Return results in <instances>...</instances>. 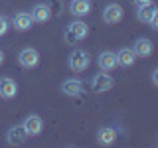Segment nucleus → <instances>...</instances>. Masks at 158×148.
I'll return each instance as SVG.
<instances>
[{
  "instance_id": "nucleus-6",
  "label": "nucleus",
  "mask_w": 158,
  "mask_h": 148,
  "mask_svg": "<svg viewBox=\"0 0 158 148\" xmlns=\"http://www.w3.org/2000/svg\"><path fill=\"white\" fill-rule=\"evenodd\" d=\"M118 128L117 126H101L97 130V142L101 146H111V144H115L117 142V138H118Z\"/></svg>"
},
{
  "instance_id": "nucleus-23",
  "label": "nucleus",
  "mask_w": 158,
  "mask_h": 148,
  "mask_svg": "<svg viewBox=\"0 0 158 148\" xmlns=\"http://www.w3.org/2000/svg\"><path fill=\"white\" fill-rule=\"evenodd\" d=\"M2 63H4V51L0 49V65H2Z\"/></svg>"
},
{
  "instance_id": "nucleus-14",
  "label": "nucleus",
  "mask_w": 158,
  "mask_h": 148,
  "mask_svg": "<svg viewBox=\"0 0 158 148\" xmlns=\"http://www.w3.org/2000/svg\"><path fill=\"white\" fill-rule=\"evenodd\" d=\"M115 53H117V65H121V67H132L135 65L136 56L132 51V47H121Z\"/></svg>"
},
{
  "instance_id": "nucleus-20",
  "label": "nucleus",
  "mask_w": 158,
  "mask_h": 148,
  "mask_svg": "<svg viewBox=\"0 0 158 148\" xmlns=\"http://www.w3.org/2000/svg\"><path fill=\"white\" fill-rule=\"evenodd\" d=\"M148 26H150L152 30H158V14H156V16H152V20L148 22Z\"/></svg>"
},
{
  "instance_id": "nucleus-18",
  "label": "nucleus",
  "mask_w": 158,
  "mask_h": 148,
  "mask_svg": "<svg viewBox=\"0 0 158 148\" xmlns=\"http://www.w3.org/2000/svg\"><path fill=\"white\" fill-rule=\"evenodd\" d=\"M10 30V20L6 16H0V36H4Z\"/></svg>"
},
{
  "instance_id": "nucleus-17",
  "label": "nucleus",
  "mask_w": 158,
  "mask_h": 148,
  "mask_svg": "<svg viewBox=\"0 0 158 148\" xmlns=\"http://www.w3.org/2000/svg\"><path fill=\"white\" fill-rule=\"evenodd\" d=\"M138 10H136V18L140 20V22H144V24H148L152 20V16H156L158 14V10H156V6L154 4H144V6H136Z\"/></svg>"
},
{
  "instance_id": "nucleus-7",
  "label": "nucleus",
  "mask_w": 158,
  "mask_h": 148,
  "mask_svg": "<svg viewBox=\"0 0 158 148\" xmlns=\"http://www.w3.org/2000/svg\"><path fill=\"white\" fill-rule=\"evenodd\" d=\"M22 126L26 128L28 136H40L44 130V118L40 115H28L26 118H24Z\"/></svg>"
},
{
  "instance_id": "nucleus-1",
  "label": "nucleus",
  "mask_w": 158,
  "mask_h": 148,
  "mask_svg": "<svg viewBox=\"0 0 158 148\" xmlns=\"http://www.w3.org/2000/svg\"><path fill=\"white\" fill-rule=\"evenodd\" d=\"M67 65H69L71 71H75V73L85 71V69L91 65V53H89L87 49H81V47L73 49V51L67 56Z\"/></svg>"
},
{
  "instance_id": "nucleus-16",
  "label": "nucleus",
  "mask_w": 158,
  "mask_h": 148,
  "mask_svg": "<svg viewBox=\"0 0 158 148\" xmlns=\"http://www.w3.org/2000/svg\"><path fill=\"white\" fill-rule=\"evenodd\" d=\"M67 30L77 38V42H81V39H85L89 36V26L85 22H81V20H75V22L67 24Z\"/></svg>"
},
{
  "instance_id": "nucleus-13",
  "label": "nucleus",
  "mask_w": 158,
  "mask_h": 148,
  "mask_svg": "<svg viewBox=\"0 0 158 148\" xmlns=\"http://www.w3.org/2000/svg\"><path fill=\"white\" fill-rule=\"evenodd\" d=\"M69 12L75 18H85L91 12V0H69Z\"/></svg>"
},
{
  "instance_id": "nucleus-8",
  "label": "nucleus",
  "mask_w": 158,
  "mask_h": 148,
  "mask_svg": "<svg viewBox=\"0 0 158 148\" xmlns=\"http://www.w3.org/2000/svg\"><path fill=\"white\" fill-rule=\"evenodd\" d=\"M97 65H99V69H101V71H105V73L113 71L115 67H118V65H117V53L111 51V49L101 51V53L97 56Z\"/></svg>"
},
{
  "instance_id": "nucleus-3",
  "label": "nucleus",
  "mask_w": 158,
  "mask_h": 148,
  "mask_svg": "<svg viewBox=\"0 0 158 148\" xmlns=\"http://www.w3.org/2000/svg\"><path fill=\"white\" fill-rule=\"evenodd\" d=\"M89 83H91V89L95 93H107V91H111V89H113V85H115L113 77L109 75V73H105V71L95 73Z\"/></svg>"
},
{
  "instance_id": "nucleus-15",
  "label": "nucleus",
  "mask_w": 158,
  "mask_h": 148,
  "mask_svg": "<svg viewBox=\"0 0 158 148\" xmlns=\"http://www.w3.org/2000/svg\"><path fill=\"white\" fill-rule=\"evenodd\" d=\"M32 20L34 22H40V24H44V22H48L49 18H52V8L48 6V4H36V6L32 8Z\"/></svg>"
},
{
  "instance_id": "nucleus-22",
  "label": "nucleus",
  "mask_w": 158,
  "mask_h": 148,
  "mask_svg": "<svg viewBox=\"0 0 158 148\" xmlns=\"http://www.w3.org/2000/svg\"><path fill=\"white\" fill-rule=\"evenodd\" d=\"M152 83H154V85H158V69H154V71H152Z\"/></svg>"
},
{
  "instance_id": "nucleus-4",
  "label": "nucleus",
  "mask_w": 158,
  "mask_h": 148,
  "mask_svg": "<svg viewBox=\"0 0 158 148\" xmlns=\"http://www.w3.org/2000/svg\"><path fill=\"white\" fill-rule=\"evenodd\" d=\"M103 22L105 24H118L123 20V16H125V10H123L121 4H117V2H111V4H107L105 8H103Z\"/></svg>"
},
{
  "instance_id": "nucleus-11",
  "label": "nucleus",
  "mask_w": 158,
  "mask_h": 148,
  "mask_svg": "<svg viewBox=\"0 0 158 148\" xmlns=\"http://www.w3.org/2000/svg\"><path fill=\"white\" fill-rule=\"evenodd\" d=\"M132 51H135L136 57H148L154 51V46H152V42L148 38H138L132 43Z\"/></svg>"
},
{
  "instance_id": "nucleus-9",
  "label": "nucleus",
  "mask_w": 158,
  "mask_h": 148,
  "mask_svg": "<svg viewBox=\"0 0 158 148\" xmlns=\"http://www.w3.org/2000/svg\"><path fill=\"white\" fill-rule=\"evenodd\" d=\"M18 95V83L12 77H0V99H14Z\"/></svg>"
},
{
  "instance_id": "nucleus-2",
  "label": "nucleus",
  "mask_w": 158,
  "mask_h": 148,
  "mask_svg": "<svg viewBox=\"0 0 158 148\" xmlns=\"http://www.w3.org/2000/svg\"><path fill=\"white\" fill-rule=\"evenodd\" d=\"M18 63H20L24 69H34V67H38V63H40V51H38L36 47H24V49H20V53H18Z\"/></svg>"
},
{
  "instance_id": "nucleus-12",
  "label": "nucleus",
  "mask_w": 158,
  "mask_h": 148,
  "mask_svg": "<svg viewBox=\"0 0 158 148\" xmlns=\"http://www.w3.org/2000/svg\"><path fill=\"white\" fill-rule=\"evenodd\" d=\"M32 24H34V20H32V14L30 12H18L12 18V28L16 32H28L32 28Z\"/></svg>"
},
{
  "instance_id": "nucleus-10",
  "label": "nucleus",
  "mask_w": 158,
  "mask_h": 148,
  "mask_svg": "<svg viewBox=\"0 0 158 148\" xmlns=\"http://www.w3.org/2000/svg\"><path fill=\"white\" fill-rule=\"evenodd\" d=\"M61 93L67 97H79L83 93V81L77 77H69L61 83Z\"/></svg>"
},
{
  "instance_id": "nucleus-21",
  "label": "nucleus",
  "mask_w": 158,
  "mask_h": 148,
  "mask_svg": "<svg viewBox=\"0 0 158 148\" xmlns=\"http://www.w3.org/2000/svg\"><path fill=\"white\" fill-rule=\"evenodd\" d=\"M132 2H135L136 6H144V4H150L152 0H132Z\"/></svg>"
},
{
  "instance_id": "nucleus-19",
  "label": "nucleus",
  "mask_w": 158,
  "mask_h": 148,
  "mask_svg": "<svg viewBox=\"0 0 158 148\" xmlns=\"http://www.w3.org/2000/svg\"><path fill=\"white\" fill-rule=\"evenodd\" d=\"M63 39H65V42L67 43H77V38L75 36H73V34L71 32H69V30L65 28V30H63Z\"/></svg>"
},
{
  "instance_id": "nucleus-5",
  "label": "nucleus",
  "mask_w": 158,
  "mask_h": 148,
  "mask_svg": "<svg viewBox=\"0 0 158 148\" xmlns=\"http://www.w3.org/2000/svg\"><path fill=\"white\" fill-rule=\"evenodd\" d=\"M28 138L30 136H28L26 128H24L22 125H14V126H10L6 130V142L10 146H20V144H24Z\"/></svg>"
}]
</instances>
